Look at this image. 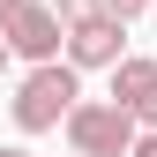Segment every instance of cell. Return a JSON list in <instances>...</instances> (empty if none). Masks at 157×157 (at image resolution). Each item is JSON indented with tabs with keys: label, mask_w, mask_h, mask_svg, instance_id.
<instances>
[{
	"label": "cell",
	"mask_w": 157,
	"mask_h": 157,
	"mask_svg": "<svg viewBox=\"0 0 157 157\" xmlns=\"http://www.w3.org/2000/svg\"><path fill=\"white\" fill-rule=\"evenodd\" d=\"M127 157H157V135H150V127H135V142H127Z\"/></svg>",
	"instance_id": "ba28073f"
},
{
	"label": "cell",
	"mask_w": 157,
	"mask_h": 157,
	"mask_svg": "<svg viewBox=\"0 0 157 157\" xmlns=\"http://www.w3.org/2000/svg\"><path fill=\"white\" fill-rule=\"evenodd\" d=\"M8 67H15V60H8V45H0V75H8Z\"/></svg>",
	"instance_id": "9c48e42d"
},
{
	"label": "cell",
	"mask_w": 157,
	"mask_h": 157,
	"mask_svg": "<svg viewBox=\"0 0 157 157\" xmlns=\"http://www.w3.org/2000/svg\"><path fill=\"white\" fill-rule=\"evenodd\" d=\"M60 52H67V67L82 75V67H120L127 60V30L112 23V15H90V23H75L60 37Z\"/></svg>",
	"instance_id": "277c9868"
},
{
	"label": "cell",
	"mask_w": 157,
	"mask_h": 157,
	"mask_svg": "<svg viewBox=\"0 0 157 157\" xmlns=\"http://www.w3.org/2000/svg\"><path fill=\"white\" fill-rule=\"evenodd\" d=\"M60 127H67V157H127V142H135V120L112 97H82Z\"/></svg>",
	"instance_id": "7a4b0ae2"
},
{
	"label": "cell",
	"mask_w": 157,
	"mask_h": 157,
	"mask_svg": "<svg viewBox=\"0 0 157 157\" xmlns=\"http://www.w3.org/2000/svg\"><path fill=\"white\" fill-rule=\"evenodd\" d=\"M0 45H8V60L52 67V60H60V23H52V8H45V0L8 8V15H0Z\"/></svg>",
	"instance_id": "3957f363"
},
{
	"label": "cell",
	"mask_w": 157,
	"mask_h": 157,
	"mask_svg": "<svg viewBox=\"0 0 157 157\" xmlns=\"http://www.w3.org/2000/svg\"><path fill=\"white\" fill-rule=\"evenodd\" d=\"M8 8H23V0H0V15H8Z\"/></svg>",
	"instance_id": "30bf717a"
},
{
	"label": "cell",
	"mask_w": 157,
	"mask_h": 157,
	"mask_svg": "<svg viewBox=\"0 0 157 157\" xmlns=\"http://www.w3.org/2000/svg\"><path fill=\"white\" fill-rule=\"evenodd\" d=\"M45 8H52V23H60V37H67L75 23H90V15H97V0H45Z\"/></svg>",
	"instance_id": "8992f818"
},
{
	"label": "cell",
	"mask_w": 157,
	"mask_h": 157,
	"mask_svg": "<svg viewBox=\"0 0 157 157\" xmlns=\"http://www.w3.org/2000/svg\"><path fill=\"white\" fill-rule=\"evenodd\" d=\"M75 105H82V75H75L67 60H52V67H30L23 82H15V105L8 112H15L23 135H52Z\"/></svg>",
	"instance_id": "6da1fadb"
},
{
	"label": "cell",
	"mask_w": 157,
	"mask_h": 157,
	"mask_svg": "<svg viewBox=\"0 0 157 157\" xmlns=\"http://www.w3.org/2000/svg\"><path fill=\"white\" fill-rule=\"evenodd\" d=\"M97 15H112V23H120V30H127V23H135V15H150V0H97Z\"/></svg>",
	"instance_id": "52a82bcc"
},
{
	"label": "cell",
	"mask_w": 157,
	"mask_h": 157,
	"mask_svg": "<svg viewBox=\"0 0 157 157\" xmlns=\"http://www.w3.org/2000/svg\"><path fill=\"white\" fill-rule=\"evenodd\" d=\"M150 8H157V0H150Z\"/></svg>",
	"instance_id": "7c38bea8"
},
{
	"label": "cell",
	"mask_w": 157,
	"mask_h": 157,
	"mask_svg": "<svg viewBox=\"0 0 157 157\" xmlns=\"http://www.w3.org/2000/svg\"><path fill=\"white\" fill-rule=\"evenodd\" d=\"M112 105H120L135 127H150V135H157V60L127 52V60L112 67Z\"/></svg>",
	"instance_id": "5b68a950"
},
{
	"label": "cell",
	"mask_w": 157,
	"mask_h": 157,
	"mask_svg": "<svg viewBox=\"0 0 157 157\" xmlns=\"http://www.w3.org/2000/svg\"><path fill=\"white\" fill-rule=\"evenodd\" d=\"M0 157H30V150H0Z\"/></svg>",
	"instance_id": "8fae6325"
}]
</instances>
